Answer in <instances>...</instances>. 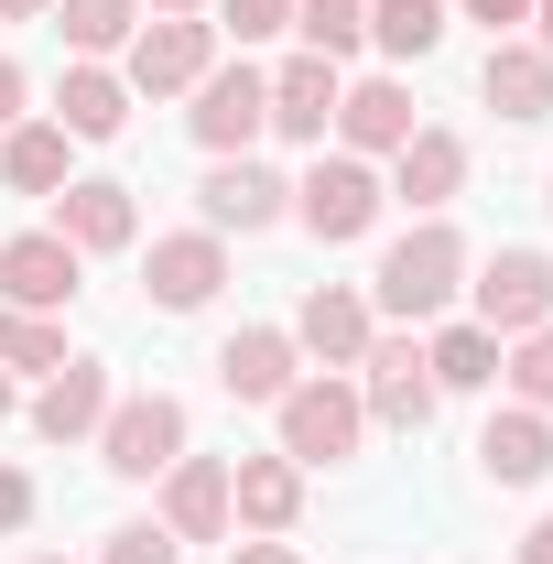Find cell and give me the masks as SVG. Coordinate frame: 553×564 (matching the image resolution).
Wrapping results in <instances>:
<instances>
[{"instance_id":"15","label":"cell","mask_w":553,"mask_h":564,"mask_svg":"<svg viewBox=\"0 0 553 564\" xmlns=\"http://www.w3.org/2000/svg\"><path fill=\"white\" fill-rule=\"evenodd\" d=\"M478 467L499 478V489H532V478H553V423L532 413V402L488 413V434H478Z\"/></svg>"},{"instance_id":"18","label":"cell","mask_w":553,"mask_h":564,"mask_svg":"<svg viewBox=\"0 0 553 564\" xmlns=\"http://www.w3.org/2000/svg\"><path fill=\"white\" fill-rule=\"evenodd\" d=\"M337 98H347V87H337L326 55H293V66L272 76V131L282 141H326V131H337Z\"/></svg>"},{"instance_id":"40","label":"cell","mask_w":553,"mask_h":564,"mask_svg":"<svg viewBox=\"0 0 553 564\" xmlns=\"http://www.w3.org/2000/svg\"><path fill=\"white\" fill-rule=\"evenodd\" d=\"M141 11H196V0H141Z\"/></svg>"},{"instance_id":"24","label":"cell","mask_w":553,"mask_h":564,"mask_svg":"<svg viewBox=\"0 0 553 564\" xmlns=\"http://www.w3.org/2000/svg\"><path fill=\"white\" fill-rule=\"evenodd\" d=\"M0 174H11V196H66V131L55 120H11L0 131Z\"/></svg>"},{"instance_id":"6","label":"cell","mask_w":553,"mask_h":564,"mask_svg":"<svg viewBox=\"0 0 553 564\" xmlns=\"http://www.w3.org/2000/svg\"><path fill=\"white\" fill-rule=\"evenodd\" d=\"M207 55H217V33L196 22V11H152V22L131 33V87L141 98H174V87L207 76Z\"/></svg>"},{"instance_id":"11","label":"cell","mask_w":553,"mask_h":564,"mask_svg":"<svg viewBox=\"0 0 553 564\" xmlns=\"http://www.w3.org/2000/svg\"><path fill=\"white\" fill-rule=\"evenodd\" d=\"M131 228H141V207H131V185H109V174H87V185L55 196V239H66L76 261L87 250H131Z\"/></svg>"},{"instance_id":"8","label":"cell","mask_w":553,"mask_h":564,"mask_svg":"<svg viewBox=\"0 0 553 564\" xmlns=\"http://www.w3.org/2000/svg\"><path fill=\"white\" fill-rule=\"evenodd\" d=\"M0 304H11V315H55V304H76V250L55 239V228L0 239Z\"/></svg>"},{"instance_id":"31","label":"cell","mask_w":553,"mask_h":564,"mask_svg":"<svg viewBox=\"0 0 553 564\" xmlns=\"http://www.w3.org/2000/svg\"><path fill=\"white\" fill-rule=\"evenodd\" d=\"M98 564H174V532H163V521H120V532L98 543Z\"/></svg>"},{"instance_id":"26","label":"cell","mask_w":553,"mask_h":564,"mask_svg":"<svg viewBox=\"0 0 553 564\" xmlns=\"http://www.w3.org/2000/svg\"><path fill=\"white\" fill-rule=\"evenodd\" d=\"M369 44L380 55H434L445 44V0H369Z\"/></svg>"},{"instance_id":"17","label":"cell","mask_w":553,"mask_h":564,"mask_svg":"<svg viewBox=\"0 0 553 564\" xmlns=\"http://www.w3.org/2000/svg\"><path fill=\"white\" fill-rule=\"evenodd\" d=\"M293 337H282V326H239V337H228V348H217V380H228V402H282V391H293Z\"/></svg>"},{"instance_id":"35","label":"cell","mask_w":553,"mask_h":564,"mask_svg":"<svg viewBox=\"0 0 553 564\" xmlns=\"http://www.w3.org/2000/svg\"><path fill=\"white\" fill-rule=\"evenodd\" d=\"M11 120H22V66L0 55V131H11Z\"/></svg>"},{"instance_id":"23","label":"cell","mask_w":553,"mask_h":564,"mask_svg":"<svg viewBox=\"0 0 553 564\" xmlns=\"http://www.w3.org/2000/svg\"><path fill=\"white\" fill-rule=\"evenodd\" d=\"M120 120H131V87H120L109 66H66V87H55V131H66V141H109Z\"/></svg>"},{"instance_id":"39","label":"cell","mask_w":553,"mask_h":564,"mask_svg":"<svg viewBox=\"0 0 553 564\" xmlns=\"http://www.w3.org/2000/svg\"><path fill=\"white\" fill-rule=\"evenodd\" d=\"M33 11H55V0H0V22H33Z\"/></svg>"},{"instance_id":"22","label":"cell","mask_w":553,"mask_h":564,"mask_svg":"<svg viewBox=\"0 0 553 564\" xmlns=\"http://www.w3.org/2000/svg\"><path fill=\"white\" fill-rule=\"evenodd\" d=\"M282 196H293L282 174H261L250 152H228V163L207 174V228H272V217H282Z\"/></svg>"},{"instance_id":"25","label":"cell","mask_w":553,"mask_h":564,"mask_svg":"<svg viewBox=\"0 0 553 564\" xmlns=\"http://www.w3.org/2000/svg\"><path fill=\"white\" fill-rule=\"evenodd\" d=\"M423 369H434V391H488V380H499V337H488V326H445V337L423 348Z\"/></svg>"},{"instance_id":"27","label":"cell","mask_w":553,"mask_h":564,"mask_svg":"<svg viewBox=\"0 0 553 564\" xmlns=\"http://www.w3.org/2000/svg\"><path fill=\"white\" fill-rule=\"evenodd\" d=\"M293 33H304V55H358L369 44V0H293Z\"/></svg>"},{"instance_id":"21","label":"cell","mask_w":553,"mask_h":564,"mask_svg":"<svg viewBox=\"0 0 553 564\" xmlns=\"http://www.w3.org/2000/svg\"><path fill=\"white\" fill-rule=\"evenodd\" d=\"M33 423H44L55 445H76V434H98V423H109V369H98V358H66V369L44 380V402H33Z\"/></svg>"},{"instance_id":"12","label":"cell","mask_w":553,"mask_h":564,"mask_svg":"<svg viewBox=\"0 0 553 564\" xmlns=\"http://www.w3.org/2000/svg\"><path fill=\"white\" fill-rule=\"evenodd\" d=\"M163 532L174 543H217L228 532V467L217 456H174L163 467Z\"/></svg>"},{"instance_id":"10","label":"cell","mask_w":553,"mask_h":564,"mask_svg":"<svg viewBox=\"0 0 553 564\" xmlns=\"http://www.w3.org/2000/svg\"><path fill=\"white\" fill-rule=\"evenodd\" d=\"M358 369H369V391H358V402H369L380 423H402V434H423V423H434V369H423L413 337H369V358H358Z\"/></svg>"},{"instance_id":"7","label":"cell","mask_w":553,"mask_h":564,"mask_svg":"<svg viewBox=\"0 0 553 564\" xmlns=\"http://www.w3.org/2000/svg\"><path fill=\"white\" fill-rule=\"evenodd\" d=\"M293 207H304L315 239H369V228H380V174H369L358 152H337V163H315V174L293 185Z\"/></svg>"},{"instance_id":"37","label":"cell","mask_w":553,"mask_h":564,"mask_svg":"<svg viewBox=\"0 0 553 564\" xmlns=\"http://www.w3.org/2000/svg\"><path fill=\"white\" fill-rule=\"evenodd\" d=\"M228 564H293V543H239Z\"/></svg>"},{"instance_id":"41","label":"cell","mask_w":553,"mask_h":564,"mask_svg":"<svg viewBox=\"0 0 553 564\" xmlns=\"http://www.w3.org/2000/svg\"><path fill=\"white\" fill-rule=\"evenodd\" d=\"M0 423H11V380H0Z\"/></svg>"},{"instance_id":"3","label":"cell","mask_w":553,"mask_h":564,"mask_svg":"<svg viewBox=\"0 0 553 564\" xmlns=\"http://www.w3.org/2000/svg\"><path fill=\"white\" fill-rule=\"evenodd\" d=\"M272 413H282V456H293V467H337V456H358L369 402H358L347 380H293Z\"/></svg>"},{"instance_id":"30","label":"cell","mask_w":553,"mask_h":564,"mask_svg":"<svg viewBox=\"0 0 553 564\" xmlns=\"http://www.w3.org/2000/svg\"><path fill=\"white\" fill-rule=\"evenodd\" d=\"M0 369H66V326L55 315H0Z\"/></svg>"},{"instance_id":"20","label":"cell","mask_w":553,"mask_h":564,"mask_svg":"<svg viewBox=\"0 0 553 564\" xmlns=\"http://www.w3.org/2000/svg\"><path fill=\"white\" fill-rule=\"evenodd\" d=\"M391 163H402V174H391V196H402V207H423V217L467 185V141H456V131H413Z\"/></svg>"},{"instance_id":"42","label":"cell","mask_w":553,"mask_h":564,"mask_svg":"<svg viewBox=\"0 0 553 564\" xmlns=\"http://www.w3.org/2000/svg\"><path fill=\"white\" fill-rule=\"evenodd\" d=\"M44 564H55V554H44Z\"/></svg>"},{"instance_id":"1","label":"cell","mask_w":553,"mask_h":564,"mask_svg":"<svg viewBox=\"0 0 553 564\" xmlns=\"http://www.w3.org/2000/svg\"><path fill=\"white\" fill-rule=\"evenodd\" d=\"M456 282H467V239H456L445 217H423V228H402V239L380 250V304H391V315H445Z\"/></svg>"},{"instance_id":"13","label":"cell","mask_w":553,"mask_h":564,"mask_svg":"<svg viewBox=\"0 0 553 564\" xmlns=\"http://www.w3.org/2000/svg\"><path fill=\"white\" fill-rule=\"evenodd\" d=\"M337 131H347V152H402V141L423 131L413 87H402V76H358V87L337 98Z\"/></svg>"},{"instance_id":"9","label":"cell","mask_w":553,"mask_h":564,"mask_svg":"<svg viewBox=\"0 0 553 564\" xmlns=\"http://www.w3.org/2000/svg\"><path fill=\"white\" fill-rule=\"evenodd\" d=\"M141 282H152V304H163V315H196V304H217V282H228V250H217V228H185V239H152Z\"/></svg>"},{"instance_id":"36","label":"cell","mask_w":553,"mask_h":564,"mask_svg":"<svg viewBox=\"0 0 553 564\" xmlns=\"http://www.w3.org/2000/svg\"><path fill=\"white\" fill-rule=\"evenodd\" d=\"M521 564H553V521H532V532H521Z\"/></svg>"},{"instance_id":"34","label":"cell","mask_w":553,"mask_h":564,"mask_svg":"<svg viewBox=\"0 0 553 564\" xmlns=\"http://www.w3.org/2000/svg\"><path fill=\"white\" fill-rule=\"evenodd\" d=\"M467 22H488V33L510 44V22H532V0H467Z\"/></svg>"},{"instance_id":"28","label":"cell","mask_w":553,"mask_h":564,"mask_svg":"<svg viewBox=\"0 0 553 564\" xmlns=\"http://www.w3.org/2000/svg\"><path fill=\"white\" fill-rule=\"evenodd\" d=\"M499 380L532 402V413H553V326H532V337H510L499 348Z\"/></svg>"},{"instance_id":"5","label":"cell","mask_w":553,"mask_h":564,"mask_svg":"<svg viewBox=\"0 0 553 564\" xmlns=\"http://www.w3.org/2000/svg\"><path fill=\"white\" fill-rule=\"evenodd\" d=\"M467 293H478V326L499 337V348L532 337V326H553V261H543V250H499Z\"/></svg>"},{"instance_id":"29","label":"cell","mask_w":553,"mask_h":564,"mask_svg":"<svg viewBox=\"0 0 553 564\" xmlns=\"http://www.w3.org/2000/svg\"><path fill=\"white\" fill-rule=\"evenodd\" d=\"M55 22H66L76 55H109V44H131V0H55Z\"/></svg>"},{"instance_id":"38","label":"cell","mask_w":553,"mask_h":564,"mask_svg":"<svg viewBox=\"0 0 553 564\" xmlns=\"http://www.w3.org/2000/svg\"><path fill=\"white\" fill-rule=\"evenodd\" d=\"M532 44H543V55H553V0H532Z\"/></svg>"},{"instance_id":"32","label":"cell","mask_w":553,"mask_h":564,"mask_svg":"<svg viewBox=\"0 0 553 564\" xmlns=\"http://www.w3.org/2000/svg\"><path fill=\"white\" fill-rule=\"evenodd\" d=\"M228 11V33L239 44H261V33H293V0H217Z\"/></svg>"},{"instance_id":"16","label":"cell","mask_w":553,"mask_h":564,"mask_svg":"<svg viewBox=\"0 0 553 564\" xmlns=\"http://www.w3.org/2000/svg\"><path fill=\"white\" fill-rule=\"evenodd\" d=\"M478 87H488V109L499 120H553V55L543 44H488V66H478Z\"/></svg>"},{"instance_id":"2","label":"cell","mask_w":553,"mask_h":564,"mask_svg":"<svg viewBox=\"0 0 553 564\" xmlns=\"http://www.w3.org/2000/svg\"><path fill=\"white\" fill-rule=\"evenodd\" d=\"M174 456H185V402H174V391L109 402V423H98V467H109V478H163Z\"/></svg>"},{"instance_id":"4","label":"cell","mask_w":553,"mask_h":564,"mask_svg":"<svg viewBox=\"0 0 553 564\" xmlns=\"http://www.w3.org/2000/svg\"><path fill=\"white\" fill-rule=\"evenodd\" d=\"M185 120H196V141H207L217 163H228V152H250V131H272V76L250 66V55H239V66H207Z\"/></svg>"},{"instance_id":"33","label":"cell","mask_w":553,"mask_h":564,"mask_svg":"<svg viewBox=\"0 0 553 564\" xmlns=\"http://www.w3.org/2000/svg\"><path fill=\"white\" fill-rule=\"evenodd\" d=\"M22 521H33V478H22V467H0V532H22Z\"/></svg>"},{"instance_id":"19","label":"cell","mask_w":553,"mask_h":564,"mask_svg":"<svg viewBox=\"0 0 553 564\" xmlns=\"http://www.w3.org/2000/svg\"><path fill=\"white\" fill-rule=\"evenodd\" d=\"M293 510H304V467H293V456H239V467H228V521L282 532Z\"/></svg>"},{"instance_id":"14","label":"cell","mask_w":553,"mask_h":564,"mask_svg":"<svg viewBox=\"0 0 553 564\" xmlns=\"http://www.w3.org/2000/svg\"><path fill=\"white\" fill-rule=\"evenodd\" d=\"M293 348L326 358V369H358V358H369V304L337 293V282H315V293H304V315H293Z\"/></svg>"}]
</instances>
